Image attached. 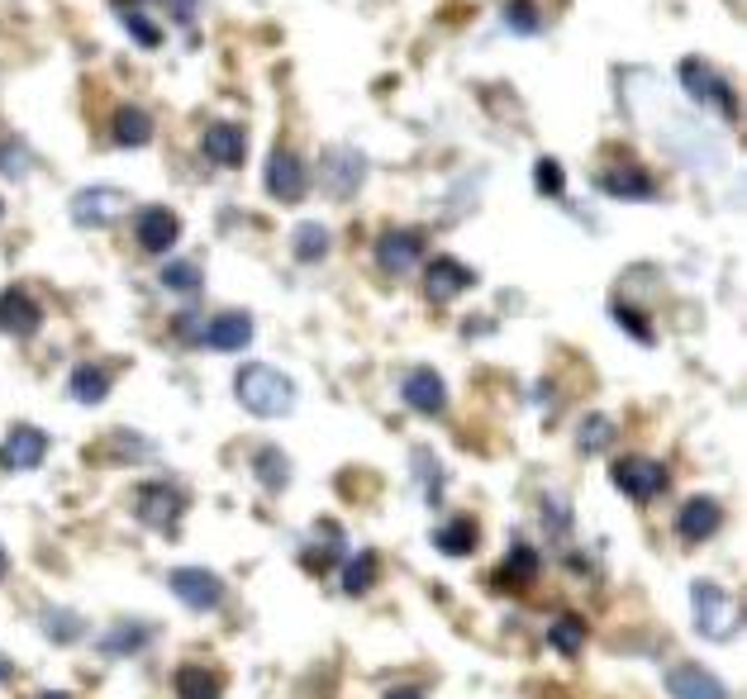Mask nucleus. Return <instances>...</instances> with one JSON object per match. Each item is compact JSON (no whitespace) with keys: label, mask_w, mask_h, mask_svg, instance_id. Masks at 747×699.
I'll return each instance as SVG.
<instances>
[{"label":"nucleus","mask_w":747,"mask_h":699,"mask_svg":"<svg viewBox=\"0 0 747 699\" xmlns=\"http://www.w3.org/2000/svg\"><path fill=\"white\" fill-rule=\"evenodd\" d=\"M38 324H44V310H38V300L29 296V290H20V286L0 290V334L34 338Z\"/></svg>","instance_id":"obj_10"},{"label":"nucleus","mask_w":747,"mask_h":699,"mask_svg":"<svg viewBox=\"0 0 747 699\" xmlns=\"http://www.w3.org/2000/svg\"><path fill=\"white\" fill-rule=\"evenodd\" d=\"M614 485L628 495V499H638V505H648V499H658L666 491V467L662 461H648V457H624V461H614Z\"/></svg>","instance_id":"obj_4"},{"label":"nucleus","mask_w":747,"mask_h":699,"mask_svg":"<svg viewBox=\"0 0 747 699\" xmlns=\"http://www.w3.org/2000/svg\"><path fill=\"white\" fill-rule=\"evenodd\" d=\"M195 5H201V0H167V10L177 15V24H191L195 20Z\"/></svg>","instance_id":"obj_39"},{"label":"nucleus","mask_w":747,"mask_h":699,"mask_svg":"<svg viewBox=\"0 0 747 699\" xmlns=\"http://www.w3.org/2000/svg\"><path fill=\"white\" fill-rule=\"evenodd\" d=\"M434 547H443L448 557H467V552L477 547V523H471V519H453V523H443V529L434 533Z\"/></svg>","instance_id":"obj_25"},{"label":"nucleus","mask_w":747,"mask_h":699,"mask_svg":"<svg viewBox=\"0 0 747 699\" xmlns=\"http://www.w3.org/2000/svg\"><path fill=\"white\" fill-rule=\"evenodd\" d=\"M614 320H619V328H624V334H634L638 342H652V338H658V334H652V328L643 324V314H638V310H624V305H614Z\"/></svg>","instance_id":"obj_36"},{"label":"nucleus","mask_w":747,"mask_h":699,"mask_svg":"<svg viewBox=\"0 0 747 699\" xmlns=\"http://www.w3.org/2000/svg\"><path fill=\"white\" fill-rule=\"evenodd\" d=\"M533 181H539L543 195H562V191H567V171H562V162H553V157H543V162L533 167Z\"/></svg>","instance_id":"obj_34"},{"label":"nucleus","mask_w":747,"mask_h":699,"mask_svg":"<svg viewBox=\"0 0 747 699\" xmlns=\"http://www.w3.org/2000/svg\"><path fill=\"white\" fill-rule=\"evenodd\" d=\"M29 162V157H24V148H15V143H5V148H0V171H5V177H24V167Z\"/></svg>","instance_id":"obj_38"},{"label":"nucleus","mask_w":747,"mask_h":699,"mask_svg":"<svg viewBox=\"0 0 747 699\" xmlns=\"http://www.w3.org/2000/svg\"><path fill=\"white\" fill-rule=\"evenodd\" d=\"M680 86L690 91V100H696V105H710V110H719L728 124L738 120V96H733V86H728L714 68H704L700 58H686V62H680Z\"/></svg>","instance_id":"obj_2"},{"label":"nucleus","mask_w":747,"mask_h":699,"mask_svg":"<svg viewBox=\"0 0 747 699\" xmlns=\"http://www.w3.org/2000/svg\"><path fill=\"white\" fill-rule=\"evenodd\" d=\"M424 253V239H419L414 229H386L382 239H376V267L386 276H405Z\"/></svg>","instance_id":"obj_11"},{"label":"nucleus","mask_w":747,"mask_h":699,"mask_svg":"<svg viewBox=\"0 0 747 699\" xmlns=\"http://www.w3.org/2000/svg\"><path fill=\"white\" fill-rule=\"evenodd\" d=\"M0 209H5V205H0Z\"/></svg>","instance_id":"obj_44"},{"label":"nucleus","mask_w":747,"mask_h":699,"mask_svg":"<svg viewBox=\"0 0 747 699\" xmlns=\"http://www.w3.org/2000/svg\"><path fill=\"white\" fill-rule=\"evenodd\" d=\"M291 243H296L300 262H320L324 253H329V229H324V224H300Z\"/></svg>","instance_id":"obj_28"},{"label":"nucleus","mask_w":747,"mask_h":699,"mask_svg":"<svg viewBox=\"0 0 747 699\" xmlns=\"http://www.w3.org/2000/svg\"><path fill=\"white\" fill-rule=\"evenodd\" d=\"M181 509H186V495H181L177 485H167V481H143L134 491V514L148 523V529L172 533L177 519H181Z\"/></svg>","instance_id":"obj_3"},{"label":"nucleus","mask_w":747,"mask_h":699,"mask_svg":"<svg viewBox=\"0 0 747 699\" xmlns=\"http://www.w3.org/2000/svg\"><path fill=\"white\" fill-rule=\"evenodd\" d=\"M10 676H15V671H10V662H5V656H0V680H10Z\"/></svg>","instance_id":"obj_41"},{"label":"nucleus","mask_w":747,"mask_h":699,"mask_svg":"<svg viewBox=\"0 0 747 699\" xmlns=\"http://www.w3.org/2000/svg\"><path fill=\"white\" fill-rule=\"evenodd\" d=\"M600 191L614 195V201H652V195H658V181H652L638 162H624V167L600 171Z\"/></svg>","instance_id":"obj_15"},{"label":"nucleus","mask_w":747,"mask_h":699,"mask_svg":"<svg viewBox=\"0 0 747 699\" xmlns=\"http://www.w3.org/2000/svg\"><path fill=\"white\" fill-rule=\"evenodd\" d=\"M547 642L562 652V656H576L581 652V642H586V618H576V614H562L553 628H547Z\"/></svg>","instance_id":"obj_26"},{"label":"nucleus","mask_w":747,"mask_h":699,"mask_svg":"<svg viewBox=\"0 0 747 699\" xmlns=\"http://www.w3.org/2000/svg\"><path fill=\"white\" fill-rule=\"evenodd\" d=\"M201 342H209V348H219V352H239L253 342V320H248V314H219V320L205 324Z\"/></svg>","instance_id":"obj_21"},{"label":"nucleus","mask_w":747,"mask_h":699,"mask_svg":"<svg viewBox=\"0 0 747 699\" xmlns=\"http://www.w3.org/2000/svg\"><path fill=\"white\" fill-rule=\"evenodd\" d=\"M257 471H262V485H267V491H281L286 477H291V461H286L277 447H262V453H257Z\"/></svg>","instance_id":"obj_29"},{"label":"nucleus","mask_w":747,"mask_h":699,"mask_svg":"<svg viewBox=\"0 0 747 699\" xmlns=\"http://www.w3.org/2000/svg\"><path fill=\"white\" fill-rule=\"evenodd\" d=\"M143 642H148V628H134V624H124V628L105 632V638H100V648L110 652V656H120V652H138Z\"/></svg>","instance_id":"obj_31"},{"label":"nucleus","mask_w":747,"mask_h":699,"mask_svg":"<svg viewBox=\"0 0 747 699\" xmlns=\"http://www.w3.org/2000/svg\"><path fill=\"white\" fill-rule=\"evenodd\" d=\"M134 239L143 253H167L177 239H181V224L172 209H162V205H148V209H138V219H134Z\"/></svg>","instance_id":"obj_13"},{"label":"nucleus","mask_w":747,"mask_h":699,"mask_svg":"<svg viewBox=\"0 0 747 699\" xmlns=\"http://www.w3.org/2000/svg\"><path fill=\"white\" fill-rule=\"evenodd\" d=\"M44 457H48V438L29 424H15L10 429V438L0 443V467L5 471H34Z\"/></svg>","instance_id":"obj_14"},{"label":"nucleus","mask_w":747,"mask_h":699,"mask_svg":"<svg viewBox=\"0 0 747 699\" xmlns=\"http://www.w3.org/2000/svg\"><path fill=\"white\" fill-rule=\"evenodd\" d=\"M386 699H424V695H419V690H390Z\"/></svg>","instance_id":"obj_40"},{"label":"nucleus","mask_w":747,"mask_h":699,"mask_svg":"<svg viewBox=\"0 0 747 699\" xmlns=\"http://www.w3.org/2000/svg\"><path fill=\"white\" fill-rule=\"evenodd\" d=\"M690 600H696L700 632H710V638H728L733 624H738V604H733V600L724 595V590L714 586V580H696Z\"/></svg>","instance_id":"obj_5"},{"label":"nucleus","mask_w":747,"mask_h":699,"mask_svg":"<svg viewBox=\"0 0 747 699\" xmlns=\"http://www.w3.org/2000/svg\"><path fill=\"white\" fill-rule=\"evenodd\" d=\"M491 580H495V590H505V595H515V590H529L533 580H539V552L515 543V552H509L505 566Z\"/></svg>","instance_id":"obj_18"},{"label":"nucleus","mask_w":747,"mask_h":699,"mask_svg":"<svg viewBox=\"0 0 747 699\" xmlns=\"http://www.w3.org/2000/svg\"><path fill=\"white\" fill-rule=\"evenodd\" d=\"M666 690H672V699H728L724 685H719L710 671L696 666V662L666 666Z\"/></svg>","instance_id":"obj_16"},{"label":"nucleus","mask_w":747,"mask_h":699,"mask_svg":"<svg viewBox=\"0 0 747 699\" xmlns=\"http://www.w3.org/2000/svg\"><path fill=\"white\" fill-rule=\"evenodd\" d=\"M72 395L82 405H100L105 395H110V372H100V366H91V362L76 366L72 372Z\"/></svg>","instance_id":"obj_24"},{"label":"nucleus","mask_w":747,"mask_h":699,"mask_svg":"<svg viewBox=\"0 0 747 699\" xmlns=\"http://www.w3.org/2000/svg\"><path fill=\"white\" fill-rule=\"evenodd\" d=\"M162 286L191 296V290L201 286V267H195V262H167V267H162Z\"/></svg>","instance_id":"obj_32"},{"label":"nucleus","mask_w":747,"mask_h":699,"mask_svg":"<svg viewBox=\"0 0 747 699\" xmlns=\"http://www.w3.org/2000/svg\"><path fill=\"white\" fill-rule=\"evenodd\" d=\"M177 699H219V676L209 666H181L172 676Z\"/></svg>","instance_id":"obj_23"},{"label":"nucleus","mask_w":747,"mask_h":699,"mask_svg":"<svg viewBox=\"0 0 747 699\" xmlns=\"http://www.w3.org/2000/svg\"><path fill=\"white\" fill-rule=\"evenodd\" d=\"M124 209H129V195L115 186H86L72 195V219L82 224V229H105V224L120 219Z\"/></svg>","instance_id":"obj_6"},{"label":"nucleus","mask_w":747,"mask_h":699,"mask_svg":"<svg viewBox=\"0 0 747 699\" xmlns=\"http://www.w3.org/2000/svg\"><path fill=\"white\" fill-rule=\"evenodd\" d=\"M267 191L277 195L281 205H296V201H305V191H310V171L305 162L291 153V148H277L267 157Z\"/></svg>","instance_id":"obj_7"},{"label":"nucleus","mask_w":747,"mask_h":699,"mask_svg":"<svg viewBox=\"0 0 747 699\" xmlns=\"http://www.w3.org/2000/svg\"><path fill=\"white\" fill-rule=\"evenodd\" d=\"M400 395H405V405H410V410H419V414H443V410H448V386H443V376L429 372V366H414V372H405Z\"/></svg>","instance_id":"obj_12"},{"label":"nucleus","mask_w":747,"mask_h":699,"mask_svg":"<svg viewBox=\"0 0 747 699\" xmlns=\"http://www.w3.org/2000/svg\"><path fill=\"white\" fill-rule=\"evenodd\" d=\"M48 638L72 642V638H82V624H76L72 614H48Z\"/></svg>","instance_id":"obj_37"},{"label":"nucleus","mask_w":747,"mask_h":699,"mask_svg":"<svg viewBox=\"0 0 747 699\" xmlns=\"http://www.w3.org/2000/svg\"><path fill=\"white\" fill-rule=\"evenodd\" d=\"M239 400H243V410H253L257 419H281L296 405V386L277 372V366L253 362L239 372Z\"/></svg>","instance_id":"obj_1"},{"label":"nucleus","mask_w":747,"mask_h":699,"mask_svg":"<svg viewBox=\"0 0 747 699\" xmlns=\"http://www.w3.org/2000/svg\"><path fill=\"white\" fill-rule=\"evenodd\" d=\"M167 586H172V595L181 604H191V610H215V604L225 600V586H219V576L205 571V566H177V571L167 576Z\"/></svg>","instance_id":"obj_8"},{"label":"nucleus","mask_w":747,"mask_h":699,"mask_svg":"<svg viewBox=\"0 0 747 699\" xmlns=\"http://www.w3.org/2000/svg\"><path fill=\"white\" fill-rule=\"evenodd\" d=\"M505 24L515 34H539L543 15H539V5H533V0H509V5H505Z\"/></svg>","instance_id":"obj_30"},{"label":"nucleus","mask_w":747,"mask_h":699,"mask_svg":"<svg viewBox=\"0 0 747 699\" xmlns=\"http://www.w3.org/2000/svg\"><path fill=\"white\" fill-rule=\"evenodd\" d=\"M719 523H724V509H719L714 499H690V505L676 514V533L686 538V543H704L710 533H719Z\"/></svg>","instance_id":"obj_19"},{"label":"nucleus","mask_w":747,"mask_h":699,"mask_svg":"<svg viewBox=\"0 0 747 699\" xmlns=\"http://www.w3.org/2000/svg\"><path fill=\"white\" fill-rule=\"evenodd\" d=\"M471 281H477V272H471V267H462L457 257H438L434 267H429V276H424V296L438 300V305H448V300L462 296Z\"/></svg>","instance_id":"obj_17"},{"label":"nucleus","mask_w":747,"mask_h":699,"mask_svg":"<svg viewBox=\"0 0 747 699\" xmlns=\"http://www.w3.org/2000/svg\"><path fill=\"white\" fill-rule=\"evenodd\" d=\"M148 138H153L148 110H138V105H120V110H115V143H120V148H143Z\"/></svg>","instance_id":"obj_22"},{"label":"nucleus","mask_w":747,"mask_h":699,"mask_svg":"<svg viewBox=\"0 0 747 699\" xmlns=\"http://www.w3.org/2000/svg\"><path fill=\"white\" fill-rule=\"evenodd\" d=\"M362 171H366V162L358 148H344V143L324 148V191L338 195V201H348V195L362 186Z\"/></svg>","instance_id":"obj_9"},{"label":"nucleus","mask_w":747,"mask_h":699,"mask_svg":"<svg viewBox=\"0 0 747 699\" xmlns=\"http://www.w3.org/2000/svg\"><path fill=\"white\" fill-rule=\"evenodd\" d=\"M38 699H72V695H38Z\"/></svg>","instance_id":"obj_42"},{"label":"nucleus","mask_w":747,"mask_h":699,"mask_svg":"<svg viewBox=\"0 0 747 699\" xmlns=\"http://www.w3.org/2000/svg\"><path fill=\"white\" fill-rule=\"evenodd\" d=\"M610 438H614V433H610V419H586V424H581V438H576V443H581V453H605Z\"/></svg>","instance_id":"obj_35"},{"label":"nucleus","mask_w":747,"mask_h":699,"mask_svg":"<svg viewBox=\"0 0 747 699\" xmlns=\"http://www.w3.org/2000/svg\"><path fill=\"white\" fill-rule=\"evenodd\" d=\"M376 571H382L376 552H362V557H352L348 571H344V590H348V595H366V590L376 586Z\"/></svg>","instance_id":"obj_27"},{"label":"nucleus","mask_w":747,"mask_h":699,"mask_svg":"<svg viewBox=\"0 0 747 699\" xmlns=\"http://www.w3.org/2000/svg\"><path fill=\"white\" fill-rule=\"evenodd\" d=\"M120 20H124V29L134 34L143 48H157V44H162V29H157V24H148V20H143V15H138V5H124V10H120Z\"/></svg>","instance_id":"obj_33"},{"label":"nucleus","mask_w":747,"mask_h":699,"mask_svg":"<svg viewBox=\"0 0 747 699\" xmlns=\"http://www.w3.org/2000/svg\"><path fill=\"white\" fill-rule=\"evenodd\" d=\"M0 571H5V552H0Z\"/></svg>","instance_id":"obj_43"},{"label":"nucleus","mask_w":747,"mask_h":699,"mask_svg":"<svg viewBox=\"0 0 747 699\" xmlns=\"http://www.w3.org/2000/svg\"><path fill=\"white\" fill-rule=\"evenodd\" d=\"M205 157L219 167H243L248 157V138L239 124H209L205 129Z\"/></svg>","instance_id":"obj_20"}]
</instances>
